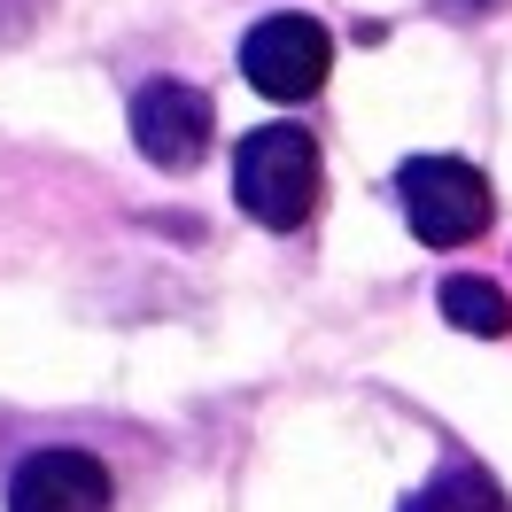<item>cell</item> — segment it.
Instances as JSON below:
<instances>
[{"label":"cell","mask_w":512,"mask_h":512,"mask_svg":"<svg viewBox=\"0 0 512 512\" xmlns=\"http://www.w3.org/2000/svg\"><path fill=\"white\" fill-rule=\"evenodd\" d=\"M125 132L156 171L187 179V171H202V156H210L218 109H210V94L187 86V78H148V86L132 94V109H125Z\"/></svg>","instance_id":"4"},{"label":"cell","mask_w":512,"mask_h":512,"mask_svg":"<svg viewBox=\"0 0 512 512\" xmlns=\"http://www.w3.org/2000/svg\"><path fill=\"white\" fill-rule=\"evenodd\" d=\"M241 78L264 101H288V109L326 94V78H334V32H326L319 16H303V8L256 16L249 32H241Z\"/></svg>","instance_id":"3"},{"label":"cell","mask_w":512,"mask_h":512,"mask_svg":"<svg viewBox=\"0 0 512 512\" xmlns=\"http://www.w3.org/2000/svg\"><path fill=\"white\" fill-rule=\"evenodd\" d=\"M404 512H512L505 489H497V474L489 466H435V474L419 481L412 497H404Z\"/></svg>","instance_id":"7"},{"label":"cell","mask_w":512,"mask_h":512,"mask_svg":"<svg viewBox=\"0 0 512 512\" xmlns=\"http://www.w3.org/2000/svg\"><path fill=\"white\" fill-rule=\"evenodd\" d=\"M388 187H396V210L419 249H466L497 225V187L466 156H404Z\"/></svg>","instance_id":"2"},{"label":"cell","mask_w":512,"mask_h":512,"mask_svg":"<svg viewBox=\"0 0 512 512\" xmlns=\"http://www.w3.org/2000/svg\"><path fill=\"white\" fill-rule=\"evenodd\" d=\"M0 505L8 512H109L117 505V474L101 466L94 450L47 443V450H24V458H16Z\"/></svg>","instance_id":"5"},{"label":"cell","mask_w":512,"mask_h":512,"mask_svg":"<svg viewBox=\"0 0 512 512\" xmlns=\"http://www.w3.org/2000/svg\"><path fill=\"white\" fill-rule=\"evenodd\" d=\"M326 194V163H319V132L303 125H256L233 148V202L241 218L264 233H303L319 218Z\"/></svg>","instance_id":"1"},{"label":"cell","mask_w":512,"mask_h":512,"mask_svg":"<svg viewBox=\"0 0 512 512\" xmlns=\"http://www.w3.org/2000/svg\"><path fill=\"white\" fill-rule=\"evenodd\" d=\"M435 311H443L458 334H481V342L512 334V295L497 288V280H481V272H450L443 288H435Z\"/></svg>","instance_id":"6"},{"label":"cell","mask_w":512,"mask_h":512,"mask_svg":"<svg viewBox=\"0 0 512 512\" xmlns=\"http://www.w3.org/2000/svg\"><path fill=\"white\" fill-rule=\"evenodd\" d=\"M55 0H0V55L8 47H24V39L39 32V16H47Z\"/></svg>","instance_id":"8"}]
</instances>
